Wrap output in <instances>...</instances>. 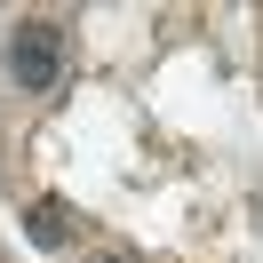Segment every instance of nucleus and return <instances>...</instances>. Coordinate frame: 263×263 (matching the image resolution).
<instances>
[{
	"label": "nucleus",
	"mask_w": 263,
	"mask_h": 263,
	"mask_svg": "<svg viewBox=\"0 0 263 263\" xmlns=\"http://www.w3.org/2000/svg\"><path fill=\"white\" fill-rule=\"evenodd\" d=\"M64 56H72L64 24L32 16V24H16V32H8V80H16L24 96H48V88L64 80Z\"/></svg>",
	"instance_id": "1"
},
{
	"label": "nucleus",
	"mask_w": 263,
	"mask_h": 263,
	"mask_svg": "<svg viewBox=\"0 0 263 263\" xmlns=\"http://www.w3.org/2000/svg\"><path fill=\"white\" fill-rule=\"evenodd\" d=\"M24 231H32V247H72V231H80V215H72L64 199H32V215H24Z\"/></svg>",
	"instance_id": "2"
},
{
	"label": "nucleus",
	"mask_w": 263,
	"mask_h": 263,
	"mask_svg": "<svg viewBox=\"0 0 263 263\" xmlns=\"http://www.w3.org/2000/svg\"><path fill=\"white\" fill-rule=\"evenodd\" d=\"M80 263H144V255H136V247L128 239H96V247H88V255Z\"/></svg>",
	"instance_id": "3"
}]
</instances>
